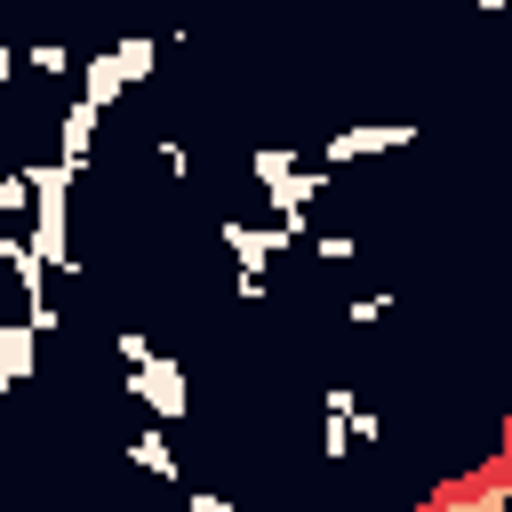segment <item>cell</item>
Returning <instances> with one entry per match:
<instances>
[{"label": "cell", "instance_id": "1", "mask_svg": "<svg viewBox=\"0 0 512 512\" xmlns=\"http://www.w3.org/2000/svg\"><path fill=\"white\" fill-rule=\"evenodd\" d=\"M248 168H256V184H264L272 216L304 240V232H312V200H328V184H336V176H328L312 152H288V144H256V160H248Z\"/></svg>", "mask_w": 512, "mask_h": 512}, {"label": "cell", "instance_id": "2", "mask_svg": "<svg viewBox=\"0 0 512 512\" xmlns=\"http://www.w3.org/2000/svg\"><path fill=\"white\" fill-rule=\"evenodd\" d=\"M216 240H224V248H232V264H240V280H232V296H240V304H256V296H264L272 256H280V248H296V232H288V224H264V232H256V224H240V216H224V224H216Z\"/></svg>", "mask_w": 512, "mask_h": 512}, {"label": "cell", "instance_id": "3", "mask_svg": "<svg viewBox=\"0 0 512 512\" xmlns=\"http://www.w3.org/2000/svg\"><path fill=\"white\" fill-rule=\"evenodd\" d=\"M128 400H144L152 424H184V416H192V376H184L168 352H152L144 368H128Z\"/></svg>", "mask_w": 512, "mask_h": 512}, {"label": "cell", "instance_id": "4", "mask_svg": "<svg viewBox=\"0 0 512 512\" xmlns=\"http://www.w3.org/2000/svg\"><path fill=\"white\" fill-rule=\"evenodd\" d=\"M400 144H416V128H400V120H384V128H328L312 160L336 176V168H352V160H376V152H400Z\"/></svg>", "mask_w": 512, "mask_h": 512}, {"label": "cell", "instance_id": "5", "mask_svg": "<svg viewBox=\"0 0 512 512\" xmlns=\"http://www.w3.org/2000/svg\"><path fill=\"white\" fill-rule=\"evenodd\" d=\"M32 368H40V328L32 320H0V392L32 384Z\"/></svg>", "mask_w": 512, "mask_h": 512}, {"label": "cell", "instance_id": "6", "mask_svg": "<svg viewBox=\"0 0 512 512\" xmlns=\"http://www.w3.org/2000/svg\"><path fill=\"white\" fill-rule=\"evenodd\" d=\"M120 96H128L120 56H112V48H104V56H88V64H80V104H96V112H104V104H120Z\"/></svg>", "mask_w": 512, "mask_h": 512}, {"label": "cell", "instance_id": "7", "mask_svg": "<svg viewBox=\"0 0 512 512\" xmlns=\"http://www.w3.org/2000/svg\"><path fill=\"white\" fill-rule=\"evenodd\" d=\"M96 120H104L96 104H80V96L64 104V168H88V152H96Z\"/></svg>", "mask_w": 512, "mask_h": 512}, {"label": "cell", "instance_id": "8", "mask_svg": "<svg viewBox=\"0 0 512 512\" xmlns=\"http://www.w3.org/2000/svg\"><path fill=\"white\" fill-rule=\"evenodd\" d=\"M128 464H144V472H160V480H176L184 464H176V448H168V424H144L136 440H128Z\"/></svg>", "mask_w": 512, "mask_h": 512}, {"label": "cell", "instance_id": "9", "mask_svg": "<svg viewBox=\"0 0 512 512\" xmlns=\"http://www.w3.org/2000/svg\"><path fill=\"white\" fill-rule=\"evenodd\" d=\"M112 56H120V72H128V88H136V80H152V64H160V40H120Z\"/></svg>", "mask_w": 512, "mask_h": 512}, {"label": "cell", "instance_id": "10", "mask_svg": "<svg viewBox=\"0 0 512 512\" xmlns=\"http://www.w3.org/2000/svg\"><path fill=\"white\" fill-rule=\"evenodd\" d=\"M24 208H32V184H24V168H8L0 176V224H16Z\"/></svg>", "mask_w": 512, "mask_h": 512}, {"label": "cell", "instance_id": "11", "mask_svg": "<svg viewBox=\"0 0 512 512\" xmlns=\"http://www.w3.org/2000/svg\"><path fill=\"white\" fill-rule=\"evenodd\" d=\"M312 256H320V264H352L360 240H352V232H312Z\"/></svg>", "mask_w": 512, "mask_h": 512}, {"label": "cell", "instance_id": "12", "mask_svg": "<svg viewBox=\"0 0 512 512\" xmlns=\"http://www.w3.org/2000/svg\"><path fill=\"white\" fill-rule=\"evenodd\" d=\"M112 352H120V368H144V360H152L160 344H152L144 328H120V336H112Z\"/></svg>", "mask_w": 512, "mask_h": 512}, {"label": "cell", "instance_id": "13", "mask_svg": "<svg viewBox=\"0 0 512 512\" xmlns=\"http://www.w3.org/2000/svg\"><path fill=\"white\" fill-rule=\"evenodd\" d=\"M24 64H32V72H48V80H64V72H80V64H72L64 48H48V40H40V48H24Z\"/></svg>", "mask_w": 512, "mask_h": 512}, {"label": "cell", "instance_id": "14", "mask_svg": "<svg viewBox=\"0 0 512 512\" xmlns=\"http://www.w3.org/2000/svg\"><path fill=\"white\" fill-rule=\"evenodd\" d=\"M384 312H392V288H384V296H352V304H344V320H384Z\"/></svg>", "mask_w": 512, "mask_h": 512}, {"label": "cell", "instance_id": "15", "mask_svg": "<svg viewBox=\"0 0 512 512\" xmlns=\"http://www.w3.org/2000/svg\"><path fill=\"white\" fill-rule=\"evenodd\" d=\"M184 512H240V504H232V496H216V488H192V496H184Z\"/></svg>", "mask_w": 512, "mask_h": 512}, {"label": "cell", "instance_id": "16", "mask_svg": "<svg viewBox=\"0 0 512 512\" xmlns=\"http://www.w3.org/2000/svg\"><path fill=\"white\" fill-rule=\"evenodd\" d=\"M160 168H168V176H176V184H184V176H192V160H184V144H176V136H168V144H160Z\"/></svg>", "mask_w": 512, "mask_h": 512}, {"label": "cell", "instance_id": "17", "mask_svg": "<svg viewBox=\"0 0 512 512\" xmlns=\"http://www.w3.org/2000/svg\"><path fill=\"white\" fill-rule=\"evenodd\" d=\"M16 64H24V48H8V40H0V88L16 80Z\"/></svg>", "mask_w": 512, "mask_h": 512}, {"label": "cell", "instance_id": "18", "mask_svg": "<svg viewBox=\"0 0 512 512\" xmlns=\"http://www.w3.org/2000/svg\"><path fill=\"white\" fill-rule=\"evenodd\" d=\"M0 320H8V280H0Z\"/></svg>", "mask_w": 512, "mask_h": 512}, {"label": "cell", "instance_id": "19", "mask_svg": "<svg viewBox=\"0 0 512 512\" xmlns=\"http://www.w3.org/2000/svg\"><path fill=\"white\" fill-rule=\"evenodd\" d=\"M8 168H16V160H0V176H8Z\"/></svg>", "mask_w": 512, "mask_h": 512}]
</instances>
